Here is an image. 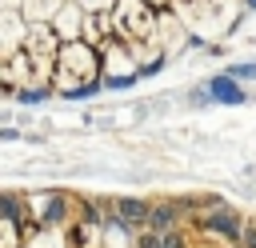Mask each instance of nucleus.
<instances>
[{"mask_svg":"<svg viewBox=\"0 0 256 248\" xmlns=\"http://www.w3.org/2000/svg\"><path fill=\"white\" fill-rule=\"evenodd\" d=\"M208 92H212L216 104H244V100H248V92H244V88L236 84V76H228V72H224V76H212V80H208Z\"/></svg>","mask_w":256,"mask_h":248,"instance_id":"1","label":"nucleus"},{"mask_svg":"<svg viewBox=\"0 0 256 248\" xmlns=\"http://www.w3.org/2000/svg\"><path fill=\"white\" fill-rule=\"evenodd\" d=\"M208 228L220 232V236H228V240H240V236H244V224H240V216H236L232 208H216V212H208Z\"/></svg>","mask_w":256,"mask_h":248,"instance_id":"2","label":"nucleus"},{"mask_svg":"<svg viewBox=\"0 0 256 248\" xmlns=\"http://www.w3.org/2000/svg\"><path fill=\"white\" fill-rule=\"evenodd\" d=\"M148 216H152L148 204H140V200H116V220L120 224L136 228V224H148Z\"/></svg>","mask_w":256,"mask_h":248,"instance_id":"3","label":"nucleus"},{"mask_svg":"<svg viewBox=\"0 0 256 248\" xmlns=\"http://www.w3.org/2000/svg\"><path fill=\"white\" fill-rule=\"evenodd\" d=\"M48 96H52V88H48V84H36V88H16V100H20V104H44Z\"/></svg>","mask_w":256,"mask_h":248,"instance_id":"4","label":"nucleus"},{"mask_svg":"<svg viewBox=\"0 0 256 248\" xmlns=\"http://www.w3.org/2000/svg\"><path fill=\"white\" fill-rule=\"evenodd\" d=\"M104 88V80H88V84H76V88H64V100H88Z\"/></svg>","mask_w":256,"mask_h":248,"instance_id":"5","label":"nucleus"},{"mask_svg":"<svg viewBox=\"0 0 256 248\" xmlns=\"http://www.w3.org/2000/svg\"><path fill=\"white\" fill-rule=\"evenodd\" d=\"M172 220H176V212H172L168 204H156V208H152V216H148V224H152V228H160V232H168V228H172Z\"/></svg>","mask_w":256,"mask_h":248,"instance_id":"6","label":"nucleus"},{"mask_svg":"<svg viewBox=\"0 0 256 248\" xmlns=\"http://www.w3.org/2000/svg\"><path fill=\"white\" fill-rule=\"evenodd\" d=\"M140 80V72H120V76H104V88H112V92H124V88H132Z\"/></svg>","mask_w":256,"mask_h":248,"instance_id":"7","label":"nucleus"},{"mask_svg":"<svg viewBox=\"0 0 256 248\" xmlns=\"http://www.w3.org/2000/svg\"><path fill=\"white\" fill-rule=\"evenodd\" d=\"M228 76H236V80H256V60H244V64H232V68H228Z\"/></svg>","mask_w":256,"mask_h":248,"instance_id":"8","label":"nucleus"},{"mask_svg":"<svg viewBox=\"0 0 256 248\" xmlns=\"http://www.w3.org/2000/svg\"><path fill=\"white\" fill-rule=\"evenodd\" d=\"M192 104H196V108H204V104H216V100H212V92H208V88H196V92H192Z\"/></svg>","mask_w":256,"mask_h":248,"instance_id":"9","label":"nucleus"},{"mask_svg":"<svg viewBox=\"0 0 256 248\" xmlns=\"http://www.w3.org/2000/svg\"><path fill=\"white\" fill-rule=\"evenodd\" d=\"M240 240H244V248H256V224H244V236Z\"/></svg>","mask_w":256,"mask_h":248,"instance_id":"10","label":"nucleus"},{"mask_svg":"<svg viewBox=\"0 0 256 248\" xmlns=\"http://www.w3.org/2000/svg\"><path fill=\"white\" fill-rule=\"evenodd\" d=\"M164 248H184V240H180V236H172V232H168V236H164Z\"/></svg>","mask_w":256,"mask_h":248,"instance_id":"11","label":"nucleus"},{"mask_svg":"<svg viewBox=\"0 0 256 248\" xmlns=\"http://www.w3.org/2000/svg\"><path fill=\"white\" fill-rule=\"evenodd\" d=\"M248 8H256V0H248Z\"/></svg>","mask_w":256,"mask_h":248,"instance_id":"12","label":"nucleus"}]
</instances>
